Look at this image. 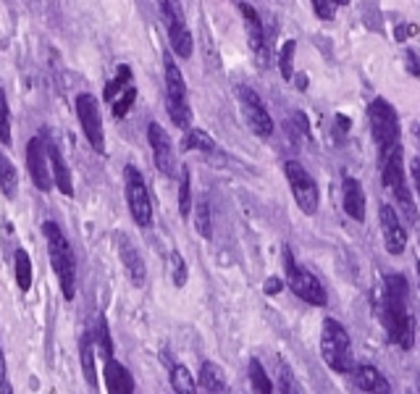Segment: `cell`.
Wrapping results in <instances>:
<instances>
[{
    "label": "cell",
    "instance_id": "4",
    "mask_svg": "<svg viewBox=\"0 0 420 394\" xmlns=\"http://www.w3.org/2000/svg\"><path fill=\"white\" fill-rule=\"evenodd\" d=\"M166 64V105H168V116L179 129H187L192 121V110L187 103V82L182 77V68L176 66L171 55H163Z\"/></svg>",
    "mask_w": 420,
    "mask_h": 394
},
{
    "label": "cell",
    "instance_id": "16",
    "mask_svg": "<svg viewBox=\"0 0 420 394\" xmlns=\"http://www.w3.org/2000/svg\"><path fill=\"white\" fill-rule=\"evenodd\" d=\"M119 258H121V263L126 265V271H129L131 284L134 286L145 284V279H147V268H145V261H142L140 250L131 245L126 234H119Z\"/></svg>",
    "mask_w": 420,
    "mask_h": 394
},
{
    "label": "cell",
    "instance_id": "13",
    "mask_svg": "<svg viewBox=\"0 0 420 394\" xmlns=\"http://www.w3.org/2000/svg\"><path fill=\"white\" fill-rule=\"evenodd\" d=\"M239 100H242V108H245L249 129L255 131L258 137H270L273 134V119H270L268 108L260 100L258 92L249 87H239Z\"/></svg>",
    "mask_w": 420,
    "mask_h": 394
},
{
    "label": "cell",
    "instance_id": "21",
    "mask_svg": "<svg viewBox=\"0 0 420 394\" xmlns=\"http://www.w3.org/2000/svg\"><path fill=\"white\" fill-rule=\"evenodd\" d=\"M355 384H357V389H363V392H381V394L389 392L386 379H384V376L378 373V368H373V365H360L355 371Z\"/></svg>",
    "mask_w": 420,
    "mask_h": 394
},
{
    "label": "cell",
    "instance_id": "5",
    "mask_svg": "<svg viewBox=\"0 0 420 394\" xmlns=\"http://www.w3.org/2000/svg\"><path fill=\"white\" fill-rule=\"evenodd\" d=\"M370 129H373V140L381 147V158L389 155L394 147L399 145V119H397V110L389 105L384 98H378L370 103Z\"/></svg>",
    "mask_w": 420,
    "mask_h": 394
},
{
    "label": "cell",
    "instance_id": "34",
    "mask_svg": "<svg viewBox=\"0 0 420 394\" xmlns=\"http://www.w3.org/2000/svg\"><path fill=\"white\" fill-rule=\"evenodd\" d=\"M0 143L11 145V110L3 89H0Z\"/></svg>",
    "mask_w": 420,
    "mask_h": 394
},
{
    "label": "cell",
    "instance_id": "24",
    "mask_svg": "<svg viewBox=\"0 0 420 394\" xmlns=\"http://www.w3.org/2000/svg\"><path fill=\"white\" fill-rule=\"evenodd\" d=\"M0 189H3V195L6 197H16V192H19V176H16V168H13V163L3 153H0Z\"/></svg>",
    "mask_w": 420,
    "mask_h": 394
},
{
    "label": "cell",
    "instance_id": "29",
    "mask_svg": "<svg viewBox=\"0 0 420 394\" xmlns=\"http://www.w3.org/2000/svg\"><path fill=\"white\" fill-rule=\"evenodd\" d=\"M249 381H252V389L260 394H270L273 392V384H270L268 373L263 368L260 360H249Z\"/></svg>",
    "mask_w": 420,
    "mask_h": 394
},
{
    "label": "cell",
    "instance_id": "39",
    "mask_svg": "<svg viewBox=\"0 0 420 394\" xmlns=\"http://www.w3.org/2000/svg\"><path fill=\"white\" fill-rule=\"evenodd\" d=\"M334 129H336V137H339V140H345L347 129H349V119H347V116H336Z\"/></svg>",
    "mask_w": 420,
    "mask_h": 394
},
{
    "label": "cell",
    "instance_id": "28",
    "mask_svg": "<svg viewBox=\"0 0 420 394\" xmlns=\"http://www.w3.org/2000/svg\"><path fill=\"white\" fill-rule=\"evenodd\" d=\"M171 386H173V392H179V394H194L197 392L192 373L187 371L184 365H173L171 368Z\"/></svg>",
    "mask_w": 420,
    "mask_h": 394
},
{
    "label": "cell",
    "instance_id": "35",
    "mask_svg": "<svg viewBox=\"0 0 420 394\" xmlns=\"http://www.w3.org/2000/svg\"><path fill=\"white\" fill-rule=\"evenodd\" d=\"M134 100H137V89L126 87L119 95V100L113 103V116H116V119H124V116H126V113L131 110V105H134Z\"/></svg>",
    "mask_w": 420,
    "mask_h": 394
},
{
    "label": "cell",
    "instance_id": "25",
    "mask_svg": "<svg viewBox=\"0 0 420 394\" xmlns=\"http://www.w3.org/2000/svg\"><path fill=\"white\" fill-rule=\"evenodd\" d=\"M182 150H203V153H213L216 150V143H213V137L203 129H189L187 131V137H184L182 143Z\"/></svg>",
    "mask_w": 420,
    "mask_h": 394
},
{
    "label": "cell",
    "instance_id": "41",
    "mask_svg": "<svg viewBox=\"0 0 420 394\" xmlns=\"http://www.w3.org/2000/svg\"><path fill=\"white\" fill-rule=\"evenodd\" d=\"M412 176H415V187H418V192H420V158L412 161Z\"/></svg>",
    "mask_w": 420,
    "mask_h": 394
},
{
    "label": "cell",
    "instance_id": "37",
    "mask_svg": "<svg viewBox=\"0 0 420 394\" xmlns=\"http://www.w3.org/2000/svg\"><path fill=\"white\" fill-rule=\"evenodd\" d=\"M336 8H339V6H336V0H312V11H315L318 19H324V22L334 19Z\"/></svg>",
    "mask_w": 420,
    "mask_h": 394
},
{
    "label": "cell",
    "instance_id": "7",
    "mask_svg": "<svg viewBox=\"0 0 420 394\" xmlns=\"http://www.w3.org/2000/svg\"><path fill=\"white\" fill-rule=\"evenodd\" d=\"M381 174H384V184L394 192V197L399 200V210L402 216L415 224V205H412V197H410L407 182H405V171H402V147H394L389 155L381 158Z\"/></svg>",
    "mask_w": 420,
    "mask_h": 394
},
{
    "label": "cell",
    "instance_id": "23",
    "mask_svg": "<svg viewBox=\"0 0 420 394\" xmlns=\"http://www.w3.org/2000/svg\"><path fill=\"white\" fill-rule=\"evenodd\" d=\"M13 271H16V284H19V289H22V292H29V286H32V261H29V252L27 250H16Z\"/></svg>",
    "mask_w": 420,
    "mask_h": 394
},
{
    "label": "cell",
    "instance_id": "1",
    "mask_svg": "<svg viewBox=\"0 0 420 394\" xmlns=\"http://www.w3.org/2000/svg\"><path fill=\"white\" fill-rule=\"evenodd\" d=\"M381 318L389 331V340L410 350L415 342V323L407 310V282L402 274L386 276V292L381 300Z\"/></svg>",
    "mask_w": 420,
    "mask_h": 394
},
{
    "label": "cell",
    "instance_id": "10",
    "mask_svg": "<svg viewBox=\"0 0 420 394\" xmlns=\"http://www.w3.org/2000/svg\"><path fill=\"white\" fill-rule=\"evenodd\" d=\"M284 174L289 179L291 195L297 200L300 210L307 213V216H312V213L318 210V184H315V179H312V176L305 171V166L297 163V161H287V163H284Z\"/></svg>",
    "mask_w": 420,
    "mask_h": 394
},
{
    "label": "cell",
    "instance_id": "36",
    "mask_svg": "<svg viewBox=\"0 0 420 394\" xmlns=\"http://www.w3.org/2000/svg\"><path fill=\"white\" fill-rule=\"evenodd\" d=\"M168 265H171V282L173 286H184L187 284V263L179 252H171V258H168Z\"/></svg>",
    "mask_w": 420,
    "mask_h": 394
},
{
    "label": "cell",
    "instance_id": "32",
    "mask_svg": "<svg viewBox=\"0 0 420 394\" xmlns=\"http://www.w3.org/2000/svg\"><path fill=\"white\" fill-rule=\"evenodd\" d=\"M131 79V68L129 66H119V74H116V79L113 82H108V87H106V100H116V95H121L124 89H126V85H129Z\"/></svg>",
    "mask_w": 420,
    "mask_h": 394
},
{
    "label": "cell",
    "instance_id": "26",
    "mask_svg": "<svg viewBox=\"0 0 420 394\" xmlns=\"http://www.w3.org/2000/svg\"><path fill=\"white\" fill-rule=\"evenodd\" d=\"M82 371H85L87 384L95 389L97 386V365H95V350H92V342L89 337H82Z\"/></svg>",
    "mask_w": 420,
    "mask_h": 394
},
{
    "label": "cell",
    "instance_id": "8",
    "mask_svg": "<svg viewBox=\"0 0 420 394\" xmlns=\"http://www.w3.org/2000/svg\"><path fill=\"white\" fill-rule=\"evenodd\" d=\"M158 6H161V16L166 22V32H168L173 53L179 58H189L192 55V34H189V27L184 19L182 3L179 0H158Z\"/></svg>",
    "mask_w": 420,
    "mask_h": 394
},
{
    "label": "cell",
    "instance_id": "27",
    "mask_svg": "<svg viewBox=\"0 0 420 394\" xmlns=\"http://www.w3.org/2000/svg\"><path fill=\"white\" fill-rule=\"evenodd\" d=\"M182 182H179V213H182V219L189 216V210H192V179H189V168L182 166Z\"/></svg>",
    "mask_w": 420,
    "mask_h": 394
},
{
    "label": "cell",
    "instance_id": "18",
    "mask_svg": "<svg viewBox=\"0 0 420 394\" xmlns=\"http://www.w3.org/2000/svg\"><path fill=\"white\" fill-rule=\"evenodd\" d=\"M239 11L247 22V34H249V48L252 53L258 55L260 64H266V40H263V24H260L258 11L249 6V3H239Z\"/></svg>",
    "mask_w": 420,
    "mask_h": 394
},
{
    "label": "cell",
    "instance_id": "30",
    "mask_svg": "<svg viewBox=\"0 0 420 394\" xmlns=\"http://www.w3.org/2000/svg\"><path fill=\"white\" fill-rule=\"evenodd\" d=\"M194 226L200 231V237L203 240H210L213 237V224H210V208H208V203L200 200L197 205H194Z\"/></svg>",
    "mask_w": 420,
    "mask_h": 394
},
{
    "label": "cell",
    "instance_id": "3",
    "mask_svg": "<svg viewBox=\"0 0 420 394\" xmlns=\"http://www.w3.org/2000/svg\"><path fill=\"white\" fill-rule=\"evenodd\" d=\"M321 352H324L326 365L336 373H349L355 371V355H352V344H349V334L345 331V326L334 321V318H326L324 331H321Z\"/></svg>",
    "mask_w": 420,
    "mask_h": 394
},
{
    "label": "cell",
    "instance_id": "14",
    "mask_svg": "<svg viewBox=\"0 0 420 394\" xmlns=\"http://www.w3.org/2000/svg\"><path fill=\"white\" fill-rule=\"evenodd\" d=\"M27 168L37 189L50 192L53 189V174H50V163H48V150H45V137H32L27 143Z\"/></svg>",
    "mask_w": 420,
    "mask_h": 394
},
{
    "label": "cell",
    "instance_id": "43",
    "mask_svg": "<svg viewBox=\"0 0 420 394\" xmlns=\"http://www.w3.org/2000/svg\"><path fill=\"white\" fill-rule=\"evenodd\" d=\"M415 268H418V279H420V261H418V265H415Z\"/></svg>",
    "mask_w": 420,
    "mask_h": 394
},
{
    "label": "cell",
    "instance_id": "38",
    "mask_svg": "<svg viewBox=\"0 0 420 394\" xmlns=\"http://www.w3.org/2000/svg\"><path fill=\"white\" fill-rule=\"evenodd\" d=\"M0 394H11V384H8V365H6L3 347H0Z\"/></svg>",
    "mask_w": 420,
    "mask_h": 394
},
{
    "label": "cell",
    "instance_id": "11",
    "mask_svg": "<svg viewBox=\"0 0 420 394\" xmlns=\"http://www.w3.org/2000/svg\"><path fill=\"white\" fill-rule=\"evenodd\" d=\"M124 176H126V200H129V210L134 221L140 226H150L152 224V205H150V195H147V184L142 174L134 168V166H126L124 168Z\"/></svg>",
    "mask_w": 420,
    "mask_h": 394
},
{
    "label": "cell",
    "instance_id": "6",
    "mask_svg": "<svg viewBox=\"0 0 420 394\" xmlns=\"http://www.w3.org/2000/svg\"><path fill=\"white\" fill-rule=\"evenodd\" d=\"M284 268H287V282H289V289L300 297V300L310 302V305H318V307L328 302L324 284H321V282H318L307 268H302V265L294 263V255H291L289 247H284Z\"/></svg>",
    "mask_w": 420,
    "mask_h": 394
},
{
    "label": "cell",
    "instance_id": "15",
    "mask_svg": "<svg viewBox=\"0 0 420 394\" xmlns=\"http://www.w3.org/2000/svg\"><path fill=\"white\" fill-rule=\"evenodd\" d=\"M381 229H384V242H386V250L391 255H399L407 247V234H405V226L399 221L397 210L391 205H381Z\"/></svg>",
    "mask_w": 420,
    "mask_h": 394
},
{
    "label": "cell",
    "instance_id": "2",
    "mask_svg": "<svg viewBox=\"0 0 420 394\" xmlns=\"http://www.w3.org/2000/svg\"><path fill=\"white\" fill-rule=\"evenodd\" d=\"M45 240H48V252H50V263L58 276V284L66 300H74L76 295V258L68 240L64 237L61 226L55 221H45L43 224Z\"/></svg>",
    "mask_w": 420,
    "mask_h": 394
},
{
    "label": "cell",
    "instance_id": "9",
    "mask_svg": "<svg viewBox=\"0 0 420 394\" xmlns=\"http://www.w3.org/2000/svg\"><path fill=\"white\" fill-rule=\"evenodd\" d=\"M74 108L76 116H79V124H82V131H85L89 145H92V150L95 153H106V134H103V116H100L97 98H92L89 92H82V95H76Z\"/></svg>",
    "mask_w": 420,
    "mask_h": 394
},
{
    "label": "cell",
    "instance_id": "42",
    "mask_svg": "<svg viewBox=\"0 0 420 394\" xmlns=\"http://www.w3.org/2000/svg\"><path fill=\"white\" fill-rule=\"evenodd\" d=\"M347 3H349V0H336V6H347Z\"/></svg>",
    "mask_w": 420,
    "mask_h": 394
},
{
    "label": "cell",
    "instance_id": "31",
    "mask_svg": "<svg viewBox=\"0 0 420 394\" xmlns=\"http://www.w3.org/2000/svg\"><path fill=\"white\" fill-rule=\"evenodd\" d=\"M294 48H297V43H294V40H287L284 48H281V55H279L281 77L287 79V82L294 77Z\"/></svg>",
    "mask_w": 420,
    "mask_h": 394
},
{
    "label": "cell",
    "instance_id": "33",
    "mask_svg": "<svg viewBox=\"0 0 420 394\" xmlns=\"http://www.w3.org/2000/svg\"><path fill=\"white\" fill-rule=\"evenodd\" d=\"M95 340H97V344H100L103 355H106V360L113 358V340H110L108 323H106V318L103 316L97 318V323H95Z\"/></svg>",
    "mask_w": 420,
    "mask_h": 394
},
{
    "label": "cell",
    "instance_id": "40",
    "mask_svg": "<svg viewBox=\"0 0 420 394\" xmlns=\"http://www.w3.org/2000/svg\"><path fill=\"white\" fill-rule=\"evenodd\" d=\"M281 279H276V276H270L268 282H266V295H279L281 292Z\"/></svg>",
    "mask_w": 420,
    "mask_h": 394
},
{
    "label": "cell",
    "instance_id": "17",
    "mask_svg": "<svg viewBox=\"0 0 420 394\" xmlns=\"http://www.w3.org/2000/svg\"><path fill=\"white\" fill-rule=\"evenodd\" d=\"M45 150H48V163H50V174H53V184L64 192L66 197L74 195V182H71V171L64 161V153L55 147L53 143H45Z\"/></svg>",
    "mask_w": 420,
    "mask_h": 394
},
{
    "label": "cell",
    "instance_id": "19",
    "mask_svg": "<svg viewBox=\"0 0 420 394\" xmlns=\"http://www.w3.org/2000/svg\"><path fill=\"white\" fill-rule=\"evenodd\" d=\"M342 192H345V210L347 216L352 221H365V195H363V187L357 179L347 176L345 184H342Z\"/></svg>",
    "mask_w": 420,
    "mask_h": 394
},
{
    "label": "cell",
    "instance_id": "44",
    "mask_svg": "<svg viewBox=\"0 0 420 394\" xmlns=\"http://www.w3.org/2000/svg\"><path fill=\"white\" fill-rule=\"evenodd\" d=\"M418 143H420V129H418Z\"/></svg>",
    "mask_w": 420,
    "mask_h": 394
},
{
    "label": "cell",
    "instance_id": "20",
    "mask_svg": "<svg viewBox=\"0 0 420 394\" xmlns=\"http://www.w3.org/2000/svg\"><path fill=\"white\" fill-rule=\"evenodd\" d=\"M106 386L110 394H131L134 392V379L119 360L108 358L106 360Z\"/></svg>",
    "mask_w": 420,
    "mask_h": 394
},
{
    "label": "cell",
    "instance_id": "22",
    "mask_svg": "<svg viewBox=\"0 0 420 394\" xmlns=\"http://www.w3.org/2000/svg\"><path fill=\"white\" fill-rule=\"evenodd\" d=\"M200 384H203L205 392H226V376H224V371L218 368L216 363L205 360L203 365H200Z\"/></svg>",
    "mask_w": 420,
    "mask_h": 394
},
{
    "label": "cell",
    "instance_id": "12",
    "mask_svg": "<svg viewBox=\"0 0 420 394\" xmlns=\"http://www.w3.org/2000/svg\"><path fill=\"white\" fill-rule=\"evenodd\" d=\"M147 137H150L155 168H158L163 176L179 174V161H176V153H173V143H171V137H168V131L163 129L161 124H150Z\"/></svg>",
    "mask_w": 420,
    "mask_h": 394
}]
</instances>
